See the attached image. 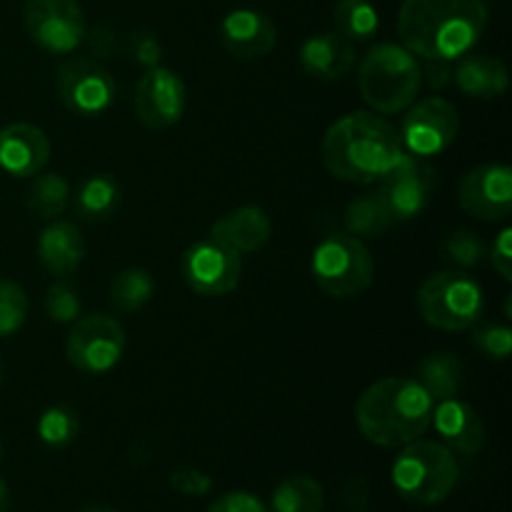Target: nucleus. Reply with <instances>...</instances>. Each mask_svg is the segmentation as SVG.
Here are the masks:
<instances>
[{"label": "nucleus", "instance_id": "nucleus-24", "mask_svg": "<svg viewBox=\"0 0 512 512\" xmlns=\"http://www.w3.org/2000/svg\"><path fill=\"white\" fill-rule=\"evenodd\" d=\"M120 185L113 175H90L75 193V215L85 223H103L118 210Z\"/></svg>", "mask_w": 512, "mask_h": 512}, {"label": "nucleus", "instance_id": "nucleus-45", "mask_svg": "<svg viewBox=\"0 0 512 512\" xmlns=\"http://www.w3.org/2000/svg\"><path fill=\"white\" fill-rule=\"evenodd\" d=\"M483 3H485V0H483Z\"/></svg>", "mask_w": 512, "mask_h": 512}, {"label": "nucleus", "instance_id": "nucleus-36", "mask_svg": "<svg viewBox=\"0 0 512 512\" xmlns=\"http://www.w3.org/2000/svg\"><path fill=\"white\" fill-rule=\"evenodd\" d=\"M125 48H128V55L135 63L148 70L160 65V60H163V45H160L158 35L150 33V30H135V33H130Z\"/></svg>", "mask_w": 512, "mask_h": 512}, {"label": "nucleus", "instance_id": "nucleus-11", "mask_svg": "<svg viewBox=\"0 0 512 512\" xmlns=\"http://www.w3.org/2000/svg\"><path fill=\"white\" fill-rule=\"evenodd\" d=\"M435 188H438V173H435L433 165L425 158H415V155L405 153L378 180L375 193L388 205L395 223H403V220L418 218L428 208Z\"/></svg>", "mask_w": 512, "mask_h": 512}, {"label": "nucleus", "instance_id": "nucleus-4", "mask_svg": "<svg viewBox=\"0 0 512 512\" xmlns=\"http://www.w3.org/2000/svg\"><path fill=\"white\" fill-rule=\"evenodd\" d=\"M358 85L363 100L375 113H403L413 100H418L423 85L418 55L398 43L373 45L360 63Z\"/></svg>", "mask_w": 512, "mask_h": 512}, {"label": "nucleus", "instance_id": "nucleus-32", "mask_svg": "<svg viewBox=\"0 0 512 512\" xmlns=\"http://www.w3.org/2000/svg\"><path fill=\"white\" fill-rule=\"evenodd\" d=\"M28 318V295L13 280L0 278V338L18 333Z\"/></svg>", "mask_w": 512, "mask_h": 512}, {"label": "nucleus", "instance_id": "nucleus-17", "mask_svg": "<svg viewBox=\"0 0 512 512\" xmlns=\"http://www.w3.org/2000/svg\"><path fill=\"white\" fill-rule=\"evenodd\" d=\"M220 40L230 55L240 60L265 58L278 43L275 23L258 10H233L220 23Z\"/></svg>", "mask_w": 512, "mask_h": 512}, {"label": "nucleus", "instance_id": "nucleus-20", "mask_svg": "<svg viewBox=\"0 0 512 512\" xmlns=\"http://www.w3.org/2000/svg\"><path fill=\"white\" fill-rule=\"evenodd\" d=\"M270 235H273V223L258 205H240L210 225V238L228 245L240 255L260 250L268 243Z\"/></svg>", "mask_w": 512, "mask_h": 512}, {"label": "nucleus", "instance_id": "nucleus-27", "mask_svg": "<svg viewBox=\"0 0 512 512\" xmlns=\"http://www.w3.org/2000/svg\"><path fill=\"white\" fill-rule=\"evenodd\" d=\"M335 30L350 43H368L380 28V15L370 0H338L333 10Z\"/></svg>", "mask_w": 512, "mask_h": 512}, {"label": "nucleus", "instance_id": "nucleus-16", "mask_svg": "<svg viewBox=\"0 0 512 512\" xmlns=\"http://www.w3.org/2000/svg\"><path fill=\"white\" fill-rule=\"evenodd\" d=\"M50 140L38 125L10 123L0 130V170L13 178H33L48 165Z\"/></svg>", "mask_w": 512, "mask_h": 512}, {"label": "nucleus", "instance_id": "nucleus-14", "mask_svg": "<svg viewBox=\"0 0 512 512\" xmlns=\"http://www.w3.org/2000/svg\"><path fill=\"white\" fill-rule=\"evenodd\" d=\"M135 115L140 123L150 130H165L180 123L188 105V90L183 78L175 70L155 65L143 78L138 80V88L133 95Z\"/></svg>", "mask_w": 512, "mask_h": 512}, {"label": "nucleus", "instance_id": "nucleus-26", "mask_svg": "<svg viewBox=\"0 0 512 512\" xmlns=\"http://www.w3.org/2000/svg\"><path fill=\"white\" fill-rule=\"evenodd\" d=\"M323 485L310 475H293L278 483L270 498V512H323Z\"/></svg>", "mask_w": 512, "mask_h": 512}, {"label": "nucleus", "instance_id": "nucleus-21", "mask_svg": "<svg viewBox=\"0 0 512 512\" xmlns=\"http://www.w3.org/2000/svg\"><path fill=\"white\" fill-rule=\"evenodd\" d=\"M38 258L50 275L75 273L85 258V238L70 220H50L38 238Z\"/></svg>", "mask_w": 512, "mask_h": 512}, {"label": "nucleus", "instance_id": "nucleus-15", "mask_svg": "<svg viewBox=\"0 0 512 512\" xmlns=\"http://www.w3.org/2000/svg\"><path fill=\"white\" fill-rule=\"evenodd\" d=\"M458 203L483 223H503L512 210V170L508 165L488 163L463 175L458 185Z\"/></svg>", "mask_w": 512, "mask_h": 512}, {"label": "nucleus", "instance_id": "nucleus-41", "mask_svg": "<svg viewBox=\"0 0 512 512\" xmlns=\"http://www.w3.org/2000/svg\"><path fill=\"white\" fill-rule=\"evenodd\" d=\"M10 510V488L3 478H0V512Z\"/></svg>", "mask_w": 512, "mask_h": 512}, {"label": "nucleus", "instance_id": "nucleus-44", "mask_svg": "<svg viewBox=\"0 0 512 512\" xmlns=\"http://www.w3.org/2000/svg\"><path fill=\"white\" fill-rule=\"evenodd\" d=\"M0 455H3V445H0Z\"/></svg>", "mask_w": 512, "mask_h": 512}, {"label": "nucleus", "instance_id": "nucleus-12", "mask_svg": "<svg viewBox=\"0 0 512 512\" xmlns=\"http://www.w3.org/2000/svg\"><path fill=\"white\" fill-rule=\"evenodd\" d=\"M58 95L70 113L98 118L115 103V80L103 63L80 55L60 65Z\"/></svg>", "mask_w": 512, "mask_h": 512}, {"label": "nucleus", "instance_id": "nucleus-6", "mask_svg": "<svg viewBox=\"0 0 512 512\" xmlns=\"http://www.w3.org/2000/svg\"><path fill=\"white\" fill-rule=\"evenodd\" d=\"M315 283L330 298L350 300L375 283V260L368 245L350 233H335L320 240L310 260Z\"/></svg>", "mask_w": 512, "mask_h": 512}, {"label": "nucleus", "instance_id": "nucleus-35", "mask_svg": "<svg viewBox=\"0 0 512 512\" xmlns=\"http://www.w3.org/2000/svg\"><path fill=\"white\" fill-rule=\"evenodd\" d=\"M473 345L490 360H508L512 353V330L508 325H485L473 333Z\"/></svg>", "mask_w": 512, "mask_h": 512}, {"label": "nucleus", "instance_id": "nucleus-23", "mask_svg": "<svg viewBox=\"0 0 512 512\" xmlns=\"http://www.w3.org/2000/svg\"><path fill=\"white\" fill-rule=\"evenodd\" d=\"M413 380L433 398V403H440V400L458 398L465 380V368L458 355L430 353L415 365Z\"/></svg>", "mask_w": 512, "mask_h": 512}, {"label": "nucleus", "instance_id": "nucleus-8", "mask_svg": "<svg viewBox=\"0 0 512 512\" xmlns=\"http://www.w3.org/2000/svg\"><path fill=\"white\" fill-rule=\"evenodd\" d=\"M400 140L405 153L415 158H435L445 153L455 143L460 133V115L450 100L430 95V98L413 100L405 108L403 125H400Z\"/></svg>", "mask_w": 512, "mask_h": 512}, {"label": "nucleus", "instance_id": "nucleus-30", "mask_svg": "<svg viewBox=\"0 0 512 512\" xmlns=\"http://www.w3.org/2000/svg\"><path fill=\"white\" fill-rule=\"evenodd\" d=\"M38 438L48 448H68L78 438V415L68 405H53L38 418Z\"/></svg>", "mask_w": 512, "mask_h": 512}, {"label": "nucleus", "instance_id": "nucleus-5", "mask_svg": "<svg viewBox=\"0 0 512 512\" xmlns=\"http://www.w3.org/2000/svg\"><path fill=\"white\" fill-rule=\"evenodd\" d=\"M390 478H393L395 493L405 503L433 508L453 495L460 470L453 450L445 448L438 440L418 438L403 445V453L395 458Z\"/></svg>", "mask_w": 512, "mask_h": 512}, {"label": "nucleus", "instance_id": "nucleus-37", "mask_svg": "<svg viewBox=\"0 0 512 512\" xmlns=\"http://www.w3.org/2000/svg\"><path fill=\"white\" fill-rule=\"evenodd\" d=\"M170 488L180 495H193V498H203L213 490V478L198 468H178L170 473Z\"/></svg>", "mask_w": 512, "mask_h": 512}, {"label": "nucleus", "instance_id": "nucleus-7", "mask_svg": "<svg viewBox=\"0 0 512 512\" xmlns=\"http://www.w3.org/2000/svg\"><path fill=\"white\" fill-rule=\"evenodd\" d=\"M415 300L420 318L448 333L473 328L485 313V295L478 280L458 270H443L425 278Z\"/></svg>", "mask_w": 512, "mask_h": 512}, {"label": "nucleus", "instance_id": "nucleus-31", "mask_svg": "<svg viewBox=\"0 0 512 512\" xmlns=\"http://www.w3.org/2000/svg\"><path fill=\"white\" fill-rule=\"evenodd\" d=\"M440 253L448 263L458 265V268H475L485 258V243L478 233L460 228L445 235Z\"/></svg>", "mask_w": 512, "mask_h": 512}, {"label": "nucleus", "instance_id": "nucleus-9", "mask_svg": "<svg viewBox=\"0 0 512 512\" xmlns=\"http://www.w3.org/2000/svg\"><path fill=\"white\" fill-rule=\"evenodd\" d=\"M125 353V330L113 315H83L73 323L65 355L75 370L88 375H103L120 363Z\"/></svg>", "mask_w": 512, "mask_h": 512}, {"label": "nucleus", "instance_id": "nucleus-10", "mask_svg": "<svg viewBox=\"0 0 512 512\" xmlns=\"http://www.w3.org/2000/svg\"><path fill=\"white\" fill-rule=\"evenodd\" d=\"M23 18L30 40L50 55L73 53L88 28L78 0H28Z\"/></svg>", "mask_w": 512, "mask_h": 512}, {"label": "nucleus", "instance_id": "nucleus-3", "mask_svg": "<svg viewBox=\"0 0 512 512\" xmlns=\"http://www.w3.org/2000/svg\"><path fill=\"white\" fill-rule=\"evenodd\" d=\"M433 408V398L413 378H383L358 398L355 423L368 443L403 448L423 438L433 420Z\"/></svg>", "mask_w": 512, "mask_h": 512}, {"label": "nucleus", "instance_id": "nucleus-22", "mask_svg": "<svg viewBox=\"0 0 512 512\" xmlns=\"http://www.w3.org/2000/svg\"><path fill=\"white\" fill-rule=\"evenodd\" d=\"M453 80L468 98L498 100L508 93L510 75L500 58L493 55H463Z\"/></svg>", "mask_w": 512, "mask_h": 512}, {"label": "nucleus", "instance_id": "nucleus-34", "mask_svg": "<svg viewBox=\"0 0 512 512\" xmlns=\"http://www.w3.org/2000/svg\"><path fill=\"white\" fill-rule=\"evenodd\" d=\"M88 50V58L98 60V63H108L115 60L123 53V40H120L118 30L110 28V25H93V28H85L83 43Z\"/></svg>", "mask_w": 512, "mask_h": 512}, {"label": "nucleus", "instance_id": "nucleus-38", "mask_svg": "<svg viewBox=\"0 0 512 512\" xmlns=\"http://www.w3.org/2000/svg\"><path fill=\"white\" fill-rule=\"evenodd\" d=\"M208 512H270L268 505L253 493H245V490H233V493H225L210 505Z\"/></svg>", "mask_w": 512, "mask_h": 512}, {"label": "nucleus", "instance_id": "nucleus-43", "mask_svg": "<svg viewBox=\"0 0 512 512\" xmlns=\"http://www.w3.org/2000/svg\"><path fill=\"white\" fill-rule=\"evenodd\" d=\"M0 380H3V363H0Z\"/></svg>", "mask_w": 512, "mask_h": 512}, {"label": "nucleus", "instance_id": "nucleus-33", "mask_svg": "<svg viewBox=\"0 0 512 512\" xmlns=\"http://www.w3.org/2000/svg\"><path fill=\"white\" fill-rule=\"evenodd\" d=\"M45 313L53 323H75L80 318V298L75 293L73 285H68L65 280H58L48 288L45 293Z\"/></svg>", "mask_w": 512, "mask_h": 512}, {"label": "nucleus", "instance_id": "nucleus-13", "mask_svg": "<svg viewBox=\"0 0 512 512\" xmlns=\"http://www.w3.org/2000/svg\"><path fill=\"white\" fill-rule=\"evenodd\" d=\"M243 275V255L228 245L208 238L195 243L183 255V278L200 298H223L233 293Z\"/></svg>", "mask_w": 512, "mask_h": 512}, {"label": "nucleus", "instance_id": "nucleus-25", "mask_svg": "<svg viewBox=\"0 0 512 512\" xmlns=\"http://www.w3.org/2000/svg\"><path fill=\"white\" fill-rule=\"evenodd\" d=\"M343 223L345 233L355 235V238H380L393 228L395 220L378 193H363L350 200Z\"/></svg>", "mask_w": 512, "mask_h": 512}, {"label": "nucleus", "instance_id": "nucleus-40", "mask_svg": "<svg viewBox=\"0 0 512 512\" xmlns=\"http://www.w3.org/2000/svg\"><path fill=\"white\" fill-rule=\"evenodd\" d=\"M420 73H423V83H428L433 90H443L453 83V70L445 60H428L425 68H420Z\"/></svg>", "mask_w": 512, "mask_h": 512}, {"label": "nucleus", "instance_id": "nucleus-1", "mask_svg": "<svg viewBox=\"0 0 512 512\" xmlns=\"http://www.w3.org/2000/svg\"><path fill=\"white\" fill-rule=\"evenodd\" d=\"M488 25L483 0H403L398 35L423 60L453 63L480 43Z\"/></svg>", "mask_w": 512, "mask_h": 512}, {"label": "nucleus", "instance_id": "nucleus-39", "mask_svg": "<svg viewBox=\"0 0 512 512\" xmlns=\"http://www.w3.org/2000/svg\"><path fill=\"white\" fill-rule=\"evenodd\" d=\"M490 263L503 280H512V228H503L490 245Z\"/></svg>", "mask_w": 512, "mask_h": 512}, {"label": "nucleus", "instance_id": "nucleus-18", "mask_svg": "<svg viewBox=\"0 0 512 512\" xmlns=\"http://www.w3.org/2000/svg\"><path fill=\"white\" fill-rule=\"evenodd\" d=\"M430 425L438 433L440 443L453 453L478 455L485 445V425L483 418L473 405L460 398L440 400L433 408V420Z\"/></svg>", "mask_w": 512, "mask_h": 512}, {"label": "nucleus", "instance_id": "nucleus-19", "mask_svg": "<svg viewBox=\"0 0 512 512\" xmlns=\"http://www.w3.org/2000/svg\"><path fill=\"white\" fill-rule=\"evenodd\" d=\"M300 65L315 80L338 83L353 70L355 45L345 40L338 30H323L310 35L300 48Z\"/></svg>", "mask_w": 512, "mask_h": 512}, {"label": "nucleus", "instance_id": "nucleus-28", "mask_svg": "<svg viewBox=\"0 0 512 512\" xmlns=\"http://www.w3.org/2000/svg\"><path fill=\"white\" fill-rule=\"evenodd\" d=\"M70 200V185L60 173H38L28 188V208L40 220H58Z\"/></svg>", "mask_w": 512, "mask_h": 512}, {"label": "nucleus", "instance_id": "nucleus-29", "mask_svg": "<svg viewBox=\"0 0 512 512\" xmlns=\"http://www.w3.org/2000/svg\"><path fill=\"white\" fill-rule=\"evenodd\" d=\"M155 293V280L143 268H125L110 280V303L120 313H133L150 303Z\"/></svg>", "mask_w": 512, "mask_h": 512}, {"label": "nucleus", "instance_id": "nucleus-2", "mask_svg": "<svg viewBox=\"0 0 512 512\" xmlns=\"http://www.w3.org/2000/svg\"><path fill=\"white\" fill-rule=\"evenodd\" d=\"M403 155L398 128L368 110H355L335 120L323 140L325 168L345 183H378Z\"/></svg>", "mask_w": 512, "mask_h": 512}, {"label": "nucleus", "instance_id": "nucleus-42", "mask_svg": "<svg viewBox=\"0 0 512 512\" xmlns=\"http://www.w3.org/2000/svg\"><path fill=\"white\" fill-rule=\"evenodd\" d=\"M80 512H118V510L108 508V505H88V508L80 510Z\"/></svg>", "mask_w": 512, "mask_h": 512}]
</instances>
